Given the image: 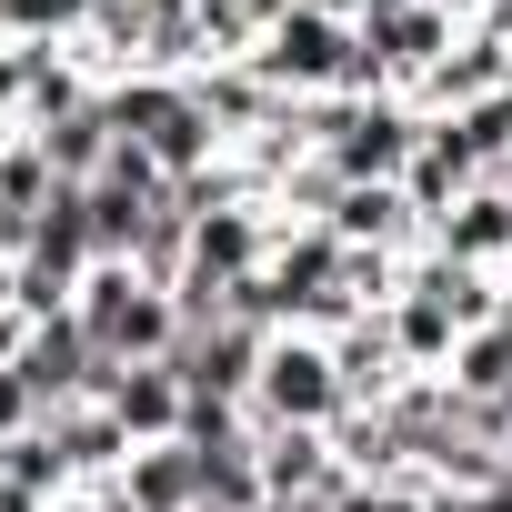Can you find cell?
Masks as SVG:
<instances>
[{
    "label": "cell",
    "mask_w": 512,
    "mask_h": 512,
    "mask_svg": "<svg viewBox=\"0 0 512 512\" xmlns=\"http://www.w3.org/2000/svg\"><path fill=\"white\" fill-rule=\"evenodd\" d=\"M191 101L211 111V131H221L231 151H241V141H262V131L282 121V91L251 71V61H201V71H191Z\"/></svg>",
    "instance_id": "12"
},
{
    "label": "cell",
    "mask_w": 512,
    "mask_h": 512,
    "mask_svg": "<svg viewBox=\"0 0 512 512\" xmlns=\"http://www.w3.org/2000/svg\"><path fill=\"white\" fill-rule=\"evenodd\" d=\"M352 51H362V31H352V21L302 11V0H292V11L272 21V41L251 51V71H262L282 101H322V91H342V81H352Z\"/></svg>",
    "instance_id": "5"
},
{
    "label": "cell",
    "mask_w": 512,
    "mask_h": 512,
    "mask_svg": "<svg viewBox=\"0 0 512 512\" xmlns=\"http://www.w3.org/2000/svg\"><path fill=\"white\" fill-rule=\"evenodd\" d=\"M101 402H111V422H121L131 442H181V412H191V382H181L171 362H111Z\"/></svg>",
    "instance_id": "10"
},
{
    "label": "cell",
    "mask_w": 512,
    "mask_h": 512,
    "mask_svg": "<svg viewBox=\"0 0 512 512\" xmlns=\"http://www.w3.org/2000/svg\"><path fill=\"white\" fill-rule=\"evenodd\" d=\"M21 342H31V312H21V302H0V362H21Z\"/></svg>",
    "instance_id": "23"
},
{
    "label": "cell",
    "mask_w": 512,
    "mask_h": 512,
    "mask_svg": "<svg viewBox=\"0 0 512 512\" xmlns=\"http://www.w3.org/2000/svg\"><path fill=\"white\" fill-rule=\"evenodd\" d=\"M302 11H332V21H352V31H362V21H382V11H402V0H302Z\"/></svg>",
    "instance_id": "21"
},
{
    "label": "cell",
    "mask_w": 512,
    "mask_h": 512,
    "mask_svg": "<svg viewBox=\"0 0 512 512\" xmlns=\"http://www.w3.org/2000/svg\"><path fill=\"white\" fill-rule=\"evenodd\" d=\"M51 161H41V141L21 131V141H0V211H11V221H41L51 211Z\"/></svg>",
    "instance_id": "18"
},
{
    "label": "cell",
    "mask_w": 512,
    "mask_h": 512,
    "mask_svg": "<svg viewBox=\"0 0 512 512\" xmlns=\"http://www.w3.org/2000/svg\"><path fill=\"white\" fill-rule=\"evenodd\" d=\"M332 372H342V402H352V412H382V402L412 382V362H402V342H392L382 312H362L352 332H332Z\"/></svg>",
    "instance_id": "13"
},
{
    "label": "cell",
    "mask_w": 512,
    "mask_h": 512,
    "mask_svg": "<svg viewBox=\"0 0 512 512\" xmlns=\"http://www.w3.org/2000/svg\"><path fill=\"white\" fill-rule=\"evenodd\" d=\"M492 171H482V151L462 141V121H422V151H412V171H402V191H412V211L422 221H442L452 201H472Z\"/></svg>",
    "instance_id": "11"
},
{
    "label": "cell",
    "mask_w": 512,
    "mask_h": 512,
    "mask_svg": "<svg viewBox=\"0 0 512 512\" xmlns=\"http://www.w3.org/2000/svg\"><path fill=\"white\" fill-rule=\"evenodd\" d=\"M332 241H352V251H422L432 241V221L412 211V191L402 181H352L342 201H332V221H322Z\"/></svg>",
    "instance_id": "9"
},
{
    "label": "cell",
    "mask_w": 512,
    "mask_h": 512,
    "mask_svg": "<svg viewBox=\"0 0 512 512\" xmlns=\"http://www.w3.org/2000/svg\"><path fill=\"white\" fill-rule=\"evenodd\" d=\"M111 101V121H121V141H141L171 181H191V171H211V161H231V141L211 131V111L191 101V81H161V71H131V81H111L101 91Z\"/></svg>",
    "instance_id": "2"
},
{
    "label": "cell",
    "mask_w": 512,
    "mask_h": 512,
    "mask_svg": "<svg viewBox=\"0 0 512 512\" xmlns=\"http://www.w3.org/2000/svg\"><path fill=\"white\" fill-rule=\"evenodd\" d=\"M0 121H21V41H0Z\"/></svg>",
    "instance_id": "22"
},
{
    "label": "cell",
    "mask_w": 512,
    "mask_h": 512,
    "mask_svg": "<svg viewBox=\"0 0 512 512\" xmlns=\"http://www.w3.org/2000/svg\"><path fill=\"white\" fill-rule=\"evenodd\" d=\"M342 412H352V402H342L332 342H322V332H272L262 382H251V422H262V432H332Z\"/></svg>",
    "instance_id": "4"
},
{
    "label": "cell",
    "mask_w": 512,
    "mask_h": 512,
    "mask_svg": "<svg viewBox=\"0 0 512 512\" xmlns=\"http://www.w3.org/2000/svg\"><path fill=\"white\" fill-rule=\"evenodd\" d=\"M302 141L342 171V181H402L412 151H422V111L392 91V101H352V91H322L302 101Z\"/></svg>",
    "instance_id": "1"
},
{
    "label": "cell",
    "mask_w": 512,
    "mask_h": 512,
    "mask_svg": "<svg viewBox=\"0 0 512 512\" xmlns=\"http://www.w3.org/2000/svg\"><path fill=\"white\" fill-rule=\"evenodd\" d=\"M292 0H201V61H251Z\"/></svg>",
    "instance_id": "17"
},
{
    "label": "cell",
    "mask_w": 512,
    "mask_h": 512,
    "mask_svg": "<svg viewBox=\"0 0 512 512\" xmlns=\"http://www.w3.org/2000/svg\"><path fill=\"white\" fill-rule=\"evenodd\" d=\"M502 81H512V41H502V31H462V41L442 51V71L412 91V111H422V121H462V111H482Z\"/></svg>",
    "instance_id": "8"
},
{
    "label": "cell",
    "mask_w": 512,
    "mask_h": 512,
    "mask_svg": "<svg viewBox=\"0 0 512 512\" xmlns=\"http://www.w3.org/2000/svg\"><path fill=\"white\" fill-rule=\"evenodd\" d=\"M41 432H51V452H61L71 492H111V482H121V462L141 452V442L111 422V402H61V412H41Z\"/></svg>",
    "instance_id": "7"
},
{
    "label": "cell",
    "mask_w": 512,
    "mask_h": 512,
    "mask_svg": "<svg viewBox=\"0 0 512 512\" xmlns=\"http://www.w3.org/2000/svg\"><path fill=\"white\" fill-rule=\"evenodd\" d=\"M432 251H442V262H472V272H512V191L482 181L472 201H452L432 221Z\"/></svg>",
    "instance_id": "14"
},
{
    "label": "cell",
    "mask_w": 512,
    "mask_h": 512,
    "mask_svg": "<svg viewBox=\"0 0 512 512\" xmlns=\"http://www.w3.org/2000/svg\"><path fill=\"white\" fill-rule=\"evenodd\" d=\"M332 512H432V482H352Z\"/></svg>",
    "instance_id": "20"
},
{
    "label": "cell",
    "mask_w": 512,
    "mask_h": 512,
    "mask_svg": "<svg viewBox=\"0 0 512 512\" xmlns=\"http://www.w3.org/2000/svg\"><path fill=\"white\" fill-rule=\"evenodd\" d=\"M382 322H392V342H402V362H412V372H452V352H462V322H452L432 292H402Z\"/></svg>",
    "instance_id": "16"
},
{
    "label": "cell",
    "mask_w": 512,
    "mask_h": 512,
    "mask_svg": "<svg viewBox=\"0 0 512 512\" xmlns=\"http://www.w3.org/2000/svg\"><path fill=\"white\" fill-rule=\"evenodd\" d=\"M492 181H502V191H512V161H502V171H492Z\"/></svg>",
    "instance_id": "25"
},
{
    "label": "cell",
    "mask_w": 512,
    "mask_h": 512,
    "mask_svg": "<svg viewBox=\"0 0 512 512\" xmlns=\"http://www.w3.org/2000/svg\"><path fill=\"white\" fill-rule=\"evenodd\" d=\"M262 352H272V332H251V322H201V332H181V342H171V372H181L201 402H241V412H251Z\"/></svg>",
    "instance_id": "6"
},
{
    "label": "cell",
    "mask_w": 512,
    "mask_h": 512,
    "mask_svg": "<svg viewBox=\"0 0 512 512\" xmlns=\"http://www.w3.org/2000/svg\"><path fill=\"white\" fill-rule=\"evenodd\" d=\"M81 332H91V352L101 362H171V342H181V302H171V282H141L131 262H101L91 282H81Z\"/></svg>",
    "instance_id": "3"
},
{
    "label": "cell",
    "mask_w": 512,
    "mask_h": 512,
    "mask_svg": "<svg viewBox=\"0 0 512 512\" xmlns=\"http://www.w3.org/2000/svg\"><path fill=\"white\" fill-rule=\"evenodd\" d=\"M111 502H121V512H201V462H191V442H141V452L121 462Z\"/></svg>",
    "instance_id": "15"
},
{
    "label": "cell",
    "mask_w": 512,
    "mask_h": 512,
    "mask_svg": "<svg viewBox=\"0 0 512 512\" xmlns=\"http://www.w3.org/2000/svg\"><path fill=\"white\" fill-rule=\"evenodd\" d=\"M0 482H21V492H41V502H61V492H71V472H61L51 432H21V442H0Z\"/></svg>",
    "instance_id": "19"
},
{
    "label": "cell",
    "mask_w": 512,
    "mask_h": 512,
    "mask_svg": "<svg viewBox=\"0 0 512 512\" xmlns=\"http://www.w3.org/2000/svg\"><path fill=\"white\" fill-rule=\"evenodd\" d=\"M51 512H121V502H111V492H61Z\"/></svg>",
    "instance_id": "24"
}]
</instances>
